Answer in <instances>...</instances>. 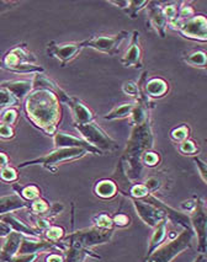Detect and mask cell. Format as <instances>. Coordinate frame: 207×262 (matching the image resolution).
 Listing matches in <instances>:
<instances>
[{
  "label": "cell",
  "mask_w": 207,
  "mask_h": 262,
  "mask_svg": "<svg viewBox=\"0 0 207 262\" xmlns=\"http://www.w3.org/2000/svg\"><path fill=\"white\" fill-rule=\"evenodd\" d=\"M81 50H83L81 42H68V43L50 42L47 46V54L50 57L58 59L62 67H66L67 64L78 56Z\"/></svg>",
  "instance_id": "obj_9"
},
{
  "label": "cell",
  "mask_w": 207,
  "mask_h": 262,
  "mask_svg": "<svg viewBox=\"0 0 207 262\" xmlns=\"http://www.w3.org/2000/svg\"><path fill=\"white\" fill-rule=\"evenodd\" d=\"M94 193L102 200H111L118 193V186L112 180L102 179L94 186Z\"/></svg>",
  "instance_id": "obj_23"
},
{
  "label": "cell",
  "mask_w": 207,
  "mask_h": 262,
  "mask_svg": "<svg viewBox=\"0 0 207 262\" xmlns=\"http://www.w3.org/2000/svg\"><path fill=\"white\" fill-rule=\"evenodd\" d=\"M112 224H114V227L118 228L127 227V225H130V217L123 213H118L115 217H112Z\"/></svg>",
  "instance_id": "obj_43"
},
{
  "label": "cell",
  "mask_w": 207,
  "mask_h": 262,
  "mask_svg": "<svg viewBox=\"0 0 207 262\" xmlns=\"http://www.w3.org/2000/svg\"><path fill=\"white\" fill-rule=\"evenodd\" d=\"M122 91L127 96H132V97H136V99H138V86H137V83H133V81H126L122 86Z\"/></svg>",
  "instance_id": "obj_41"
},
{
  "label": "cell",
  "mask_w": 207,
  "mask_h": 262,
  "mask_svg": "<svg viewBox=\"0 0 207 262\" xmlns=\"http://www.w3.org/2000/svg\"><path fill=\"white\" fill-rule=\"evenodd\" d=\"M15 190V193L19 194V196L26 202H32L36 199H38L39 194H41V190H39L38 186L36 185H27V186H21L20 184H16L13 186Z\"/></svg>",
  "instance_id": "obj_25"
},
{
  "label": "cell",
  "mask_w": 207,
  "mask_h": 262,
  "mask_svg": "<svg viewBox=\"0 0 207 262\" xmlns=\"http://www.w3.org/2000/svg\"><path fill=\"white\" fill-rule=\"evenodd\" d=\"M148 21L147 24L152 30L157 32V35L160 38H165L167 36V27H168V21L164 17L162 7L157 2H148Z\"/></svg>",
  "instance_id": "obj_12"
},
{
  "label": "cell",
  "mask_w": 207,
  "mask_h": 262,
  "mask_svg": "<svg viewBox=\"0 0 207 262\" xmlns=\"http://www.w3.org/2000/svg\"><path fill=\"white\" fill-rule=\"evenodd\" d=\"M141 160L143 165L153 167V166H157L158 164L160 163V155L159 153H155L153 150H148L142 155Z\"/></svg>",
  "instance_id": "obj_38"
},
{
  "label": "cell",
  "mask_w": 207,
  "mask_h": 262,
  "mask_svg": "<svg viewBox=\"0 0 207 262\" xmlns=\"http://www.w3.org/2000/svg\"><path fill=\"white\" fill-rule=\"evenodd\" d=\"M193 262H206V256L205 254H199L196 257L194 258Z\"/></svg>",
  "instance_id": "obj_53"
},
{
  "label": "cell",
  "mask_w": 207,
  "mask_h": 262,
  "mask_svg": "<svg viewBox=\"0 0 207 262\" xmlns=\"http://www.w3.org/2000/svg\"><path fill=\"white\" fill-rule=\"evenodd\" d=\"M74 127L81 136V139L89 143L91 147L96 148L102 154L108 153V151H114L118 148L117 143L110 136L106 135L105 130H102L94 122L85 124H74Z\"/></svg>",
  "instance_id": "obj_4"
},
{
  "label": "cell",
  "mask_w": 207,
  "mask_h": 262,
  "mask_svg": "<svg viewBox=\"0 0 207 262\" xmlns=\"http://www.w3.org/2000/svg\"><path fill=\"white\" fill-rule=\"evenodd\" d=\"M167 225H168V219H163L158 223L155 227L153 228L154 231L152 234L151 240L148 243V249H147V254H146V257L147 258L152 252H154L155 250L159 248L162 244L167 240V236H168V233H167Z\"/></svg>",
  "instance_id": "obj_22"
},
{
  "label": "cell",
  "mask_w": 207,
  "mask_h": 262,
  "mask_svg": "<svg viewBox=\"0 0 207 262\" xmlns=\"http://www.w3.org/2000/svg\"><path fill=\"white\" fill-rule=\"evenodd\" d=\"M16 4L14 2H0V13H4V11L10 10L13 8V5Z\"/></svg>",
  "instance_id": "obj_51"
},
{
  "label": "cell",
  "mask_w": 207,
  "mask_h": 262,
  "mask_svg": "<svg viewBox=\"0 0 207 262\" xmlns=\"http://www.w3.org/2000/svg\"><path fill=\"white\" fill-rule=\"evenodd\" d=\"M32 89L52 91L53 94H56V96L58 97L60 102H66V100L69 97L68 94H67L59 85H57L52 79L46 77L44 73L35 74V78L32 79Z\"/></svg>",
  "instance_id": "obj_16"
},
{
  "label": "cell",
  "mask_w": 207,
  "mask_h": 262,
  "mask_svg": "<svg viewBox=\"0 0 207 262\" xmlns=\"http://www.w3.org/2000/svg\"><path fill=\"white\" fill-rule=\"evenodd\" d=\"M38 256V254H17L9 262H36Z\"/></svg>",
  "instance_id": "obj_42"
},
{
  "label": "cell",
  "mask_w": 207,
  "mask_h": 262,
  "mask_svg": "<svg viewBox=\"0 0 207 262\" xmlns=\"http://www.w3.org/2000/svg\"><path fill=\"white\" fill-rule=\"evenodd\" d=\"M29 208L35 215H38V217L45 215V217L47 218V214H48V212H50L51 205L46 200L38 197V199H36L35 201H32V202L30 203Z\"/></svg>",
  "instance_id": "obj_30"
},
{
  "label": "cell",
  "mask_w": 207,
  "mask_h": 262,
  "mask_svg": "<svg viewBox=\"0 0 207 262\" xmlns=\"http://www.w3.org/2000/svg\"><path fill=\"white\" fill-rule=\"evenodd\" d=\"M195 15H196V11H195V9L190 4L181 3L180 7H178V19H176V21L182 23V21H187L194 17Z\"/></svg>",
  "instance_id": "obj_34"
},
{
  "label": "cell",
  "mask_w": 207,
  "mask_h": 262,
  "mask_svg": "<svg viewBox=\"0 0 207 262\" xmlns=\"http://www.w3.org/2000/svg\"><path fill=\"white\" fill-rule=\"evenodd\" d=\"M133 107H135V103H122V105L114 107L110 112H109V114L104 116V120L115 121V120H122V118L130 117L131 114H132Z\"/></svg>",
  "instance_id": "obj_28"
},
{
  "label": "cell",
  "mask_w": 207,
  "mask_h": 262,
  "mask_svg": "<svg viewBox=\"0 0 207 262\" xmlns=\"http://www.w3.org/2000/svg\"><path fill=\"white\" fill-rule=\"evenodd\" d=\"M88 153L84 150V149L79 148H59L54 149L51 153L41 158H36V159L24 161V163L19 164L20 169L27 166L32 165H41L44 166L45 169L50 170L52 172L57 171V166L59 165L60 163H66V161H72L81 159V158L85 157Z\"/></svg>",
  "instance_id": "obj_3"
},
{
  "label": "cell",
  "mask_w": 207,
  "mask_h": 262,
  "mask_svg": "<svg viewBox=\"0 0 207 262\" xmlns=\"http://www.w3.org/2000/svg\"><path fill=\"white\" fill-rule=\"evenodd\" d=\"M11 231H13V230L10 229V227H9L8 224H5L4 222L0 221V237L8 236L9 234L11 233Z\"/></svg>",
  "instance_id": "obj_49"
},
{
  "label": "cell",
  "mask_w": 207,
  "mask_h": 262,
  "mask_svg": "<svg viewBox=\"0 0 207 262\" xmlns=\"http://www.w3.org/2000/svg\"><path fill=\"white\" fill-rule=\"evenodd\" d=\"M45 262H65V255L62 254H50L46 257Z\"/></svg>",
  "instance_id": "obj_48"
},
{
  "label": "cell",
  "mask_w": 207,
  "mask_h": 262,
  "mask_svg": "<svg viewBox=\"0 0 207 262\" xmlns=\"http://www.w3.org/2000/svg\"><path fill=\"white\" fill-rule=\"evenodd\" d=\"M9 157L3 151H0V170L4 169V167L9 166Z\"/></svg>",
  "instance_id": "obj_50"
},
{
  "label": "cell",
  "mask_w": 207,
  "mask_h": 262,
  "mask_svg": "<svg viewBox=\"0 0 207 262\" xmlns=\"http://www.w3.org/2000/svg\"><path fill=\"white\" fill-rule=\"evenodd\" d=\"M130 36L127 31H121L117 35L111 36H96L89 39L81 41L83 48H93V50L106 53L109 56H115L120 50V46Z\"/></svg>",
  "instance_id": "obj_8"
},
{
  "label": "cell",
  "mask_w": 207,
  "mask_h": 262,
  "mask_svg": "<svg viewBox=\"0 0 207 262\" xmlns=\"http://www.w3.org/2000/svg\"><path fill=\"white\" fill-rule=\"evenodd\" d=\"M146 186V188L151 192V193H153V192H155L158 190V188L160 187V181L158 180V178H154V176H152V178H149L146 180V182L143 184Z\"/></svg>",
  "instance_id": "obj_47"
},
{
  "label": "cell",
  "mask_w": 207,
  "mask_h": 262,
  "mask_svg": "<svg viewBox=\"0 0 207 262\" xmlns=\"http://www.w3.org/2000/svg\"><path fill=\"white\" fill-rule=\"evenodd\" d=\"M0 221L4 222L5 224H8L10 227V229L15 231V233H19L23 236L26 237H41L39 235V231L33 229V228L24 223L23 221H20L16 215H14L13 213H8L0 217Z\"/></svg>",
  "instance_id": "obj_18"
},
{
  "label": "cell",
  "mask_w": 207,
  "mask_h": 262,
  "mask_svg": "<svg viewBox=\"0 0 207 262\" xmlns=\"http://www.w3.org/2000/svg\"><path fill=\"white\" fill-rule=\"evenodd\" d=\"M194 235V230L191 228H185L179 235L170 239L167 244H162L143 262H172L176 256L191 248Z\"/></svg>",
  "instance_id": "obj_2"
},
{
  "label": "cell",
  "mask_w": 207,
  "mask_h": 262,
  "mask_svg": "<svg viewBox=\"0 0 207 262\" xmlns=\"http://www.w3.org/2000/svg\"><path fill=\"white\" fill-rule=\"evenodd\" d=\"M194 163L196 164V167H197V170H199L201 179H202V181L206 184V182H207V165H206V163L199 157H194Z\"/></svg>",
  "instance_id": "obj_45"
},
{
  "label": "cell",
  "mask_w": 207,
  "mask_h": 262,
  "mask_svg": "<svg viewBox=\"0 0 207 262\" xmlns=\"http://www.w3.org/2000/svg\"><path fill=\"white\" fill-rule=\"evenodd\" d=\"M36 57L32 53L27 52L25 45H17L16 47L11 48L10 51L5 54L3 60H0V63L5 67H11V66H17V64H26L31 63L35 64Z\"/></svg>",
  "instance_id": "obj_14"
},
{
  "label": "cell",
  "mask_w": 207,
  "mask_h": 262,
  "mask_svg": "<svg viewBox=\"0 0 207 262\" xmlns=\"http://www.w3.org/2000/svg\"><path fill=\"white\" fill-rule=\"evenodd\" d=\"M194 199L193 200H189V201H185V202H182L181 203V208H182V211H189L190 212L191 209L194 208Z\"/></svg>",
  "instance_id": "obj_52"
},
{
  "label": "cell",
  "mask_w": 207,
  "mask_h": 262,
  "mask_svg": "<svg viewBox=\"0 0 207 262\" xmlns=\"http://www.w3.org/2000/svg\"><path fill=\"white\" fill-rule=\"evenodd\" d=\"M17 118H19V112H17L16 110L7 108L5 111L2 112V116H0V123L14 127V124L17 122Z\"/></svg>",
  "instance_id": "obj_35"
},
{
  "label": "cell",
  "mask_w": 207,
  "mask_h": 262,
  "mask_svg": "<svg viewBox=\"0 0 207 262\" xmlns=\"http://www.w3.org/2000/svg\"><path fill=\"white\" fill-rule=\"evenodd\" d=\"M0 69H4V71L10 72V73H16V74H38V73H45V68L37 64H17V66H11V67H5L0 63Z\"/></svg>",
  "instance_id": "obj_24"
},
{
  "label": "cell",
  "mask_w": 207,
  "mask_h": 262,
  "mask_svg": "<svg viewBox=\"0 0 207 262\" xmlns=\"http://www.w3.org/2000/svg\"><path fill=\"white\" fill-rule=\"evenodd\" d=\"M33 223L36 225V230L38 231H45L47 228L51 227V221L46 217H36L33 218Z\"/></svg>",
  "instance_id": "obj_46"
},
{
  "label": "cell",
  "mask_w": 207,
  "mask_h": 262,
  "mask_svg": "<svg viewBox=\"0 0 207 262\" xmlns=\"http://www.w3.org/2000/svg\"><path fill=\"white\" fill-rule=\"evenodd\" d=\"M162 11L164 17L168 21V25L169 24L174 23V21L178 19V7L174 4H168L165 5V7H162Z\"/></svg>",
  "instance_id": "obj_40"
},
{
  "label": "cell",
  "mask_w": 207,
  "mask_h": 262,
  "mask_svg": "<svg viewBox=\"0 0 207 262\" xmlns=\"http://www.w3.org/2000/svg\"><path fill=\"white\" fill-rule=\"evenodd\" d=\"M94 227L100 228V229H114V224H112V218L106 213H100L93 218Z\"/></svg>",
  "instance_id": "obj_32"
},
{
  "label": "cell",
  "mask_w": 207,
  "mask_h": 262,
  "mask_svg": "<svg viewBox=\"0 0 207 262\" xmlns=\"http://www.w3.org/2000/svg\"><path fill=\"white\" fill-rule=\"evenodd\" d=\"M129 200H131V202H132L138 217L141 218L142 221L144 222V224H147L148 227L154 228L160 221L165 219V215H164L159 209H157L155 207L149 205V203L143 202L141 200L132 199V197H129Z\"/></svg>",
  "instance_id": "obj_10"
},
{
  "label": "cell",
  "mask_w": 207,
  "mask_h": 262,
  "mask_svg": "<svg viewBox=\"0 0 207 262\" xmlns=\"http://www.w3.org/2000/svg\"><path fill=\"white\" fill-rule=\"evenodd\" d=\"M67 248L65 250V262H84L87 257H94L100 260V256L94 254L91 249H85L73 243H66Z\"/></svg>",
  "instance_id": "obj_20"
},
{
  "label": "cell",
  "mask_w": 207,
  "mask_h": 262,
  "mask_svg": "<svg viewBox=\"0 0 207 262\" xmlns=\"http://www.w3.org/2000/svg\"><path fill=\"white\" fill-rule=\"evenodd\" d=\"M44 233L45 239L51 243H60L66 236V230L59 225H51Z\"/></svg>",
  "instance_id": "obj_29"
},
{
  "label": "cell",
  "mask_w": 207,
  "mask_h": 262,
  "mask_svg": "<svg viewBox=\"0 0 207 262\" xmlns=\"http://www.w3.org/2000/svg\"><path fill=\"white\" fill-rule=\"evenodd\" d=\"M15 137V129L14 127L8 126V124L0 123V139H13Z\"/></svg>",
  "instance_id": "obj_44"
},
{
  "label": "cell",
  "mask_w": 207,
  "mask_h": 262,
  "mask_svg": "<svg viewBox=\"0 0 207 262\" xmlns=\"http://www.w3.org/2000/svg\"><path fill=\"white\" fill-rule=\"evenodd\" d=\"M169 26L176 30L185 38L199 42L207 41V20L203 15H195L194 17L182 23L174 21L169 24Z\"/></svg>",
  "instance_id": "obj_7"
},
{
  "label": "cell",
  "mask_w": 207,
  "mask_h": 262,
  "mask_svg": "<svg viewBox=\"0 0 207 262\" xmlns=\"http://www.w3.org/2000/svg\"><path fill=\"white\" fill-rule=\"evenodd\" d=\"M121 64L123 67H133V68H142V48L139 43V32L133 31L131 38L130 47L127 48L125 56L121 58Z\"/></svg>",
  "instance_id": "obj_13"
},
{
  "label": "cell",
  "mask_w": 207,
  "mask_h": 262,
  "mask_svg": "<svg viewBox=\"0 0 207 262\" xmlns=\"http://www.w3.org/2000/svg\"><path fill=\"white\" fill-rule=\"evenodd\" d=\"M23 237L21 234L15 231H11L8 236H5V242L0 248V261L9 262L15 255H17Z\"/></svg>",
  "instance_id": "obj_19"
},
{
  "label": "cell",
  "mask_w": 207,
  "mask_h": 262,
  "mask_svg": "<svg viewBox=\"0 0 207 262\" xmlns=\"http://www.w3.org/2000/svg\"><path fill=\"white\" fill-rule=\"evenodd\" d=\"M2 89H5L13 95V97L17 102L24 101L26 96L33 90L32 89V80H11L4 81L0 84Z\"/></svg>",
  "instance_id": "obj_17"
},
{
  "label": "cell",
  "mask_w": 207,
  "mask_h": 262,
  "mask_svg": "<svg viewBox=\"0 0 207 262\" xmlns=\"http://www.w3.org/2000/svg\"><path fill=\"white\" fill-rule=\"evenodd\" d=\"M194 208L188 215L191 229L197 237V251L199 254H206L207 250V214L205 201L201 197H194Z\"/></svg>",
  "instance_id": "obj_6"
},
{
  "label": "cell",
  "mask_w": 207,
  "mask_h": 262,
  "mask_svg": "<svg viewBox=\"0 0 207 262\" xmlns=\"http://www.w3.org/2000/svg\"><path fill=\"white\" fill-rule=\"evenodd\" d=\"M29 202L24 201L19 194L13 193L0 197V217L8 213H13L23 208H29Z\"/></svg>",
  "instance_id": "obj_21"
},
{
  "label": "cell",
  "mask_w": 207,
  "mask_h": 262,
  "mask_svg": "<svg viewBox=\"0 0 207 262\" xmlns=\"http://www.w3.org/2000/svg\"><path fill=\"white\" fill-rule=\"evenodd\" d=\"M112 236H114V229H100L96 227H90L66 235L63 243H73L81 248L91 249L96 245L109 243Z\"/></svg>",
  "instance_id": "obj_5"
},
{
  "label": "cell",
  "mask_w": 207,
  "mask_h": 262,
  "mask_svg": "<svg viewBox=\"0 0 207 262\" xmlns=\"http://www.w3.org/2000/svg\"><path fill=\"white\" fill-rule=\"evenodd\" d=\"M147 0H142V2H137V0H129V5H127L125 13L129 14L131 19H136L138 11H141L143 8L147 7Z\"/></svg>",
  "instance_id": "obj_33"
},
{
  "label": "cell",
  "mask_w": 207,
  "mask_h": 262,
  "mask_svg": "<svg viewBox=\"0 0 207 262\" xmlns=\"http://www.w3.org/2000/svg\"><path fill=\"white\" fill-rule=\"evenodd\" d=\"M179 151L182 155H194V157H196V154L199 153V147L191 139H185L184 142L179 143Z\"/></svg>",
  "instance_id": "obj_37"
},
{
  "label": "cell",
  "mask_w": 207,
  "mask_h": 262,
  "mask_svg": "<svg viewBox=\"0 0 207 262\" xmlns=\"http://www.w3.org/2000/svg\"><path fill=\"white\" fill-rule=\"evenodd\" d=\"M65 103H67L68 107L71 108L74 124H85L94 122L93 111L87 105H84L80 100L77 99V97L69 96Z\"/></svg>",
  "instance_id": "obj_15"
},
{
  "label": "cell",
  "mask_w": 207,
  "mask_h": 262,
  "mask_svg": "<svg viewBox=\"0 0 207 262\" xmlns=\"http://www.w3.org/2000/svg\"><path fill=\"white\" fill-rule=\"evenodd\" d=\"M149 112H151V108H148L142 101L137 100L131 114V126H137L149 120Z\"/></svg>",
  "instance_id": "obj_27"
},
{
  "label": "cell",
  "mask_w": 207,
  "mask_h": 262,
  "mask_svg": "<svg viewBox=\"0 0 207 262\" xmlns=\"http://www.w3.org/2000/svg\"><path fill=\"white\" fill-rule=\"evenodd\" d=\"M182 60L188 64V66L194 67V68H206L207 58H206V52L202 50H196L193 52H189L188 54H185L182 57Z\"/></svg>",
  "instance_id": "obj_26"
},
{
  "label": "cell",
  "mask_w": 207,
  "mask_h": 262,
  "mask_svg": "<svg viewBox=\"0 0 207 262\" xmlns=\"http://www.w3.org/2000/svg\"><path fill=\"white\" fill-rule=\"evenodd\" d=\"M53 142H54V147H56V149L79 148V149H84L87 153H90L94 155H102L101 151L97 150L96 148L91 147L89 143L85 142L84 139L77 138V137L68 135V133L66 132H59V130H57L56 135L53 136Z\"/></svg>",
  "instance_id": "obj_11"
},
{
  "label": "cell",
  "mask_w": 207,
  "mask_h": 262,
  "mask_svg": "<svg viewBox=\"0 0 207 262\" xmlns=\"http://www.w3.org/2000/svg\"><path fill=\"white\" fill-rule=\"evenodd\" d=\"M189 135H190V129L187 124H180L170 132V138L173 142L175 143H181L185 139H189Z\"/></svg>",
  "instance_id": "obj_31"
},
{
  "label": "cell",
  "mask_w": 207,
  "mask_h": 262,
  "mask_svg": "<svg viewBox=\"0 0 207 262\" xmlns=\"http://www.w3.org/2000/svg\"><path fill=\"white\" fill-rule=\"evenodd\" d=\"M0 179H2V181L8 182V184L16 182L19 180V172H17V170L15 167L9 165L0 170Z\"/></svg>",
  "instance_id": "obj_36"
},
{
  "label": "cell",
  "mask_w": 207,
  "mask_h": 262,
  "mask_svg": "<svg viewBox=\"0 0 207 262\" xmlns=\"http://www.w3.org/2000/svg\"><path fill=\"white\" fill-rule=\"evenodd\" d=\"M24 111L31 123L46 136L53 137L62 121L60 101L48 90H32L24 102Z\"/></svg>",
  "instance_id": "obj_1"
},
{
  "label": "cell",
  "mask_w": 207,
  "mask_h": 262,
  "mask_svg": "<svg viewBox=\"0 0 207 262\" xmlns=\"http://www.w3.org/2000/svg\"><path fill=\"white\" fill-rule=\"evenodd\" d=\"M19 102L14 99L9 91L0 88V108L7 107V106H17Z\"/></svg>",
  "instance_id": "obj_39"
}]
</instances>
